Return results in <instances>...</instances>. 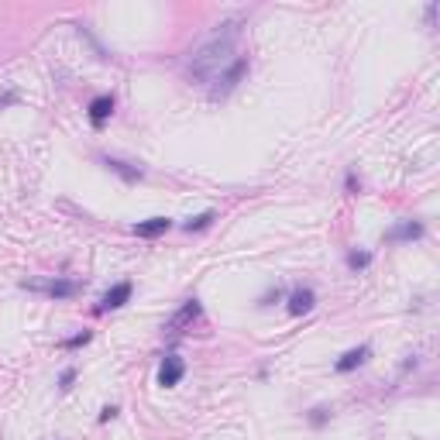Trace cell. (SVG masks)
Instances as JSON below:
<instances>
[{"label": "cell", "mask_w": 440, "mask_h": 440, "mask_svg": "<svg viewBox=\"0 0 440 440\" xmlns=\"http://www.w3.org/2000/svg\"><path fill=\"white\" fill-rule=\"evenodd\" d=\"M237 42H241V21H237V17L217 24L193 52L186 55V72H189V79H196V83H214L220 72L237 58Z\"/></svg>", "instance_id": "1"}, {"label": "cell", "mask_w": 440, "mask_h": 440, "mask_svg": "<svg viewBox=\"0 0 440 440\" xmlns=\"http://www.w3.org/2000/svg\"><path fill=\"white\" fill-rule=\"evenodd\" d=\"M117 416V406H107L104 413H100V423H107V420H113Z\"/></svg>", "instance_id": "19"}, {"label": "cell", "mask_w": 440, "mask_h": 440, "mask_svg": "<svg viewBox=\"0 0 440 440\" xmlns=\"http://www.w3.org/2000/svg\"><path fill=\"white\" fill-rule=\"evenodd\" d=\"M358 186H361V182H358L354 168H347V175H344V189H347V193H358Z\"/></svg>", "instance_id": "17"}, {"label": "cell", "mask_w": 440, "mask_h": 440, "mask_svg": "<svg viewBox=\"0 0 440 440\" xmlns=\"http://www.w3.org/2000/svg\"><path fill=\"white\" fill-rule=\"evenodd\" d=\"M110 113H113V97L110 93H100V97L90 100V124L93 127H104V120H107Z\"/></svg>", "instance_id": "10"}, {"label": "cell", "mask_w": 440, "mask_h": 440, "mask_svg": "<svg viewBox=\"0 0 440 440\" xmlns=\"http://www.w3.org/2000/svg\"><path fill=\"white\" fill-rule=\"evenodd\" d=\"M244 72H248V55H237L223 72H220L217 79L210 83V97L214 100H223V97H230L234 90H237V83L244 79Z\"/></svg>", "instance_id": "2"}, {"label": "cell", "mask_w": 440, "mask_h": 440, "mask_svg": "<svg viewBox=\"0 0 440 440\" xmlns=\"http://www.w3.org/2000/svg\"><path fill=\"white\" fill-rule=\"evenodd\" d=\"M182 375H186V361L179 354H165L162 365H159V385L172 388V385L182 382Z\"/></svg>", "instance_id": "5"}, {"label": "cell", "mask_w": 440, "mask_h": 440, "mask_svg": "<svg viewBox=\"0 0 440 440\" xmlns=\"http://www.w3.org/2000/svg\"><path fill=\"white\" fill-rule=\"evenodd\" d=\"M310 423H313V427H324V423H327V409H313Z\"/></svg>", "instance_id": "18"}, {"label": "cell", "mask_w": 440, "mask_h": 440, "mask_svg": "<svg viewBox=\"0 0 440 440\" xmlns=\"http://www.w3.org/2000/svg\"><path fill=\"white\" fill-rule=\"evenodd\" d=\"M368 358H372V347H368V344H361V347H351V351H344V354L333 361V372H337V375H347V372L361 368Z\"/></svg>", "instance_id": "6"}, {"label": "cell", "mask_w": 440, "mask_h": 440, "mask_svg": "<svg viewBox=\"0 0 440 440\" xmlns=\"http://www.w3.org/2000/svg\"><path fill=\"white\" fill-rule=\"evenodd\" d=\"M72 382H76V368H65V372L58 375V388H62V392H69Z\"/></svg>", "instance_id": "16"}, {"label": "cell", "mask_w": 440, "mask_h": 440, "mask_svg": "<svg viewBox=\"0 0 440 440\" xmlns=\"http://www.w3.org/2000/svg\"><path fill=\"white\" fill-rule=\"evenodd\" d=\"M313 306H317V296H313L310 285H296V289L289 292V313H292V317H306Z\"/></svg>", "instance_id": "8"}, {"label": "cell", "mask_w": 440, "mask_h": 440, "mask_svg": "<svg viewBox=\"0 0 440 440\" xmlns=\"http://www.w3.org/2000/svg\"><path fill=\"white\" fill-rule=\"evenodd\" d=\"M200 317H203V306H200V299H186V303H182V306H179V310L168 317L165 330H168V333H182V330L189 327L193 320H200Z\"/></svg>", "instance_id": "4"}, {"label": "cell", "mask_w": 440, "mask_h": 440, "mask_svg": "<svg viewBox=\"0 0 440 440\" xmlns=\"http://www.w3.org/2000/svg\"><path fill=\"white\" fill-rule=\"evenodd\" d=\"M214 220H217V214H214V210H207V214H200V217L186 220V223H182V230H189V234H193V230H207Z\"/></svg>", "instance_id": "12"}, {"label": "cell", "mask_w": 440, "mask_h": 440, "mask_svg": "<svg viewBox=\"0 0 440 440\" xmlns=\"http://www.w3.org/2000/svg\"><path fill=\"white\" fill-rule=\"evenodd\" d=\"M131 292H134V285H131V282H117V285H110L107 292H104V299H100V306H97V313L120 310V306L131 299Z\"/></svg>", "instance_id": "7"}, {"label": "cell", "mask_w": 440, "mask_h": 440, "mask_svg": "<svg viewBox=\"0 0 440 440\" xmlns=\"http://www.w3.org/2000/svg\"><path fill=\"white\" fill-rule=\"evenodd\" d=\"M24 289L31 292H45L52 299H72L79 292V282L76 278H42V282H21Z\"/></svg>", "instance_id": "3"}, {"label": "cell", "mask_w": 440, "mask_h": 440, "mask_svg": "<svg viewBox=\"0 0 440 440\" xmlns=\"http://www.w3.org/2000/svg\"><path fill=\"white\" fill-rule=\"evenodd\" d=\"M90 340H93V333H90V330H83V333H76V337H65V340H62V347H65V351H72V347H83V344H90Z\"/></svg>", "instance_id": "15"}, {"label": "cell", "mask_w": 440, "mask_h": 440, "mask_svg": "<svg viewBox=\"0 0 440 440\" xmlns=\"http://www.w3.org/2000/svg\"><path fill=\"white\" fill-rule=\"evenodd\" d=\"M347 265L351 269H368L372 265V251H351L347 255Z\"/></svg>", "instance_id": "14"}, {"label": "cell", "mask_w": 440, "mask_h": 440, "mask_svg": "<svg viewBox=\"0 0 440 440\" xmlns=\"http://www.w3.org/2000/svg\"><path fill=\"white\" fill-rule=\"evenodd\" d=\"M168 227H172V220L168 217H152V220L134 223V234H138V237H162Z\"/></svg>", "instance_id": "11"}, {"label": "cell", "mask_w": 440, "mask_h": 440, "mask_svg": "<svg viewBox=\"0 0 440 440\" xmlns=\"http://www.w3.org/2000/svg\"><path fill=\"white\" fill-rule=\"evenodd\" d=\"M107 168H113V172H120L127 182H134V179H141V168H127L124 162H113V159H107Z\"/></svg>", "instance_id": "13"}, {"label": "cell", "mask_w": 440, "mask_h": 440, "mask_svg": "<svg viewBox=\"0 0 440 440\" xmlns=\"http://www.w3.org/2000/svg\"><path fill=\"white\" fill-rule=\"evenodd\" d=\"M423 223L420 220H402V223H395L392 230H385V241H413V237H423Z\"/></svg>", "instance_id": "9"}]
</instances>
